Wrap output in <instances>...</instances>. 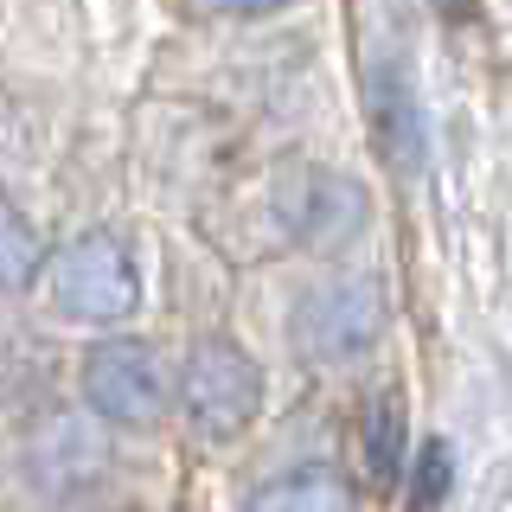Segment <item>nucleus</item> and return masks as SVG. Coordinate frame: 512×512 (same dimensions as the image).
<instances>
[{"label":"nucleus","instance_id":"nucleus-1","mask_svg":"<svg viewBox=\"0 0 512 512\" xmlns=\"http://www.w3.org/2000/svg\"><path fill=\"white\" fill-rule=\"evenodd\" d=\"M52 301L77 327H116V320L135 314L141 276L109 231H84L52 256Z\"/></svg>","mask_w":512,"mask_h":512},{"label":"nucleus","instance_id":"nucleus-2","mask_svg":"<svg viewBox=\"0 0 512 512\" xmlns=\"http://www.w3.org/2000/svg\"><path fill=\"white\" fill-rule=\"evenodd\" d=\"M180 397H186L192 436L224 442V436H237V429L250 423V410H256V365L231 340H199L192 359H186Z\"/></svg>","mask_w":512,"mask_h":512},{"label":"nucleus","instance_id":"nucleus-3","mask_svg":"<svg viewBox=\"0 0 512 512\" xmlns=\"http://www.w3.org/2000/svg\"><path fill=\"white\" fill-rule=\"evenodd\" d=\"M84 391L96 416H109V423H154L160 404H167V384H160V365L148 346L135 340H116V346H96L84 359Z\"/></svg>","mask_w":512,"mask_h":512},{"label":"nucleus","instance_id":"nucleus-4","mask_svg":"<svg viewBox=\"0 0 512 512\" xmlns=\"http://www.w3.org/2000/svg\"><path fill=\"white\" fill-rule=\"evenodd\" d=\"M384 288L372 276H346V282H333L327 295L308 308V346L320 352V359H352V352H365L384 333Z\"/></svg>","mask_w":512,"mask_h":512},{"label":"nucleus","instance_id":"nucleus-5","mask_svg":"<svg viewBox=\"0 0 512 512\" xmlns=\"http://www.w3.org/2000/svg\"><path fill=\"white\" fill-rule=\"evenodd\" d=\"M372 122H378V148H384L391 167H423V116H416L410 71L378 64V77H372Z\"/></svg>","mask_w":512,"mask_h":512},{"label":"nucleus","instance_id":"nucleus-6","mask_svg":"<svg viewBox=\"0 0 512 512\" xmlns=\"http://www.w3.org/2000/svg\"><path fill=\"white\" fill-rule=\"evenodd\" d=\"M365 468L378 480H397V468H404V410L391 397H378L365 416Z\"/></svg>","mask_w":512,"mask_h":512},{"label":"nucleus","instance_id":"nucleus-7","mask_svg":"<svg viewBox=\"0 0 512 512\" xmlns=\"http://www.w3.org/2000/svg\"><path fill=\"white\" fill-rule=\"evenodd\" d=\"M346 493L333 487V480H314V474H295L282 480V487H263L256 493V506H340Z\"/></svg>","mask_w":512,"mask_h":512},{"label":"nucleus","instance_id":"nucleus-8","mask_svg":"<svg viewBox=\"0 0 512 512\" xmlns=\"http://www.w3.org/2000/svg\"><path fill=\"white\" fill-rule=\"evenodd\" d=\"M448 474H455V468H448V442H423V455H416V506H436L442 500V493H448Z\"/></svg>","mask_w":512,"mask_h":512},{"label":"nucleus","instance_id":"nucleus-9","mask_svg":"<svg viewBox=\"0 0 512 512\" xmlns=\"http://www.w3.org/2000/svg\"><path fill=\"white\" fill-rule=\"evenodd\" d=\"M26 276H32V237H26L20 212H7V288H20Z\"/></svg>","mask_w":512,"mask_h":512},{"label":"nucleus","instance_id":"nucleus-10","mask_svg":"<svg viewBox=\"0 0 512 512\" xmlns=\"http://www.w3.org/2000/svg\"><path fill=\"white\" fill-rule=\"evenodd\" d=\"M224 13H269V7H282V0H218Z\"/></svg>","mask_w":512,"mask_h":512}]
</instances>
